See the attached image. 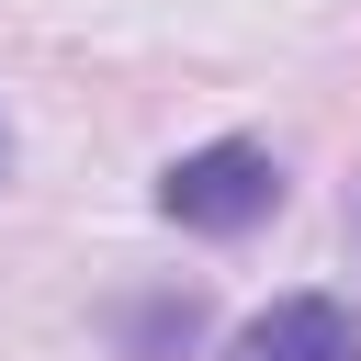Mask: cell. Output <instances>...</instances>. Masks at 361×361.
<instances>
[{
  "label": "cell",
  "instance_id": "6da1fadb",
  "mask_svg": "<svg viewBox=\"0 0 361 361\" xmlns=\"http://www.w3.org/2000/svg\"><path fill=\"white\" fill-rule=\"evenodd\" d=\"M158 203L192 226V237H248L271 203H282V169H271V147H248V135H226V147H192V158H169V180H158Z\"/></svg>",
  "mask_w": 361,
  "mask_h": 361
},
{
  "label": "cell",
  "instance_id": "7a4b0ae2",
  "mask_svg": "<svg viewBox=\"0 0 361 361\" xmlns=\"http://www.w3.org/2000/svg\"><path fill=\"white\" fill-rule=\"evenodd\" d=\"M226 361H361V316L338 293H282L226 338Z\"/></svg>",
  "mask_w": 361,
  "mask_h": 361
},
{
  "label": "cell",
  "instance_id": "3957f363",
  "mask_svg": "<svg viewBox=\"0 0 361 361\" xmlns=\"http://www.w3.org/2000/svg\"><path fill=\"white\" fill-rule=\"evenodd\" d=\"M192 338H203V305H192V293H180V305H135V316H124V350H135V361H169V350H192Z\"/></svg>",
  "mask_w": 361,
  "mask_h": 361
}]
</instances>
